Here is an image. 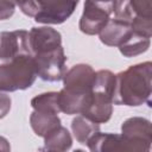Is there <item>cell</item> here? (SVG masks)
I'll list each match as a JSON object with an SVG mask.
<instances>
[{
  "mask_svg": "<svg viewBox=\"0 0 152 152\" xmlns=\"http://www.w3.org/2000/svg\"><path fill=\"white\" fill-rule=\"evenodd\" d=\"M90 94H76L63 88L61 91H58V103L61 112L68 115L81 114L88 104Z\"/></svg>",
  "mask_w": 152,
  "mask_h": 152,
  "instance_id": "4fadbf2b",
  "label": "cell"
},
{
  "mask_svg": "<svg viewBox=\"0 0 152 152\" xmlns=\"http://www.w3.org/2000/svg\"><path fill=\"white\" fill-rule=\"evenodd\" d=\"M19 56H32L28 32L25 30L0 32V59L11 61Z\"/></svg>",
  "mask_w": 152,
  "mask_h": 152,
  "instance_id": "8992f818",
  "label": "cell"
},
{
  "mask_svg": "<svg viewBox=\"0 0 152 152\" xmlns=\"http://www.w3.org/2000/svg\"><path fill=\"white\" fill-rule=\"evenodd\" d=\"M128 4L137 18L152 19V0H128Z\"/></svg>",
  "mask_w": 152,
  "mask_h": 152,
  "instance_id": "d6986e66",
  "label": "cell"
},
{
  "mask_svg": "<svg viewBox=\"0 0 152 152\" xmlns=\"http://www.w3.org/2000/svg\"><path fill=\"white\" fill-rule=\"evenodd\" d=\"M28 39L32 56L62 46L61 33L50 26L32 27L28 32Z\"/></svg>",
  "mask_w": 152,
  "mask_h": 152,
  "instance_id": "30bf717a",
  "label": "cell"
},
{
  "mask_svg": "<svg viewBox=\"0 0 152 152\" xmlns=\"http://www.w3.org/2000/svg\"><path fill=\"white\" fill-rule=\"evenodd\" d=\"M110 14L113 13L107 8L93 2L91 0H86L83 12L80 18L78 27L81 32L88 36L99 34L100 31L109 20Z\"/></svg>",
  "mask_w": 152,
  "mask_h": 152,
  "instance_id": "ba28073f",
  "label": "cell"
},
{
  "mask_svg": "<svg viewBox=\"0 0 152 152\" xmlns=\"http://www.w3.org/2000/svg\"><path fill=\"white\" fill-rule=\"evenodd\" d=\"M33 59L36 63L37 76L43 81L58 82L63 78L66 71V56L63 46L33 55Z\"/></svg>",
  "mask_w": 152,
  "mask_h": 152,
  "instance_id": "3957f363",
  "label": "cell"
},
{
  "mask_svg": "<svg viewBox=\"0 0 152 152\" xmlns=\"http://www.w3.org/2000/svg\"><path fill=\"white\" fill-rule=\"evenodd\" d=\"M30 125L38 137L44 138L49 132L61 126V119L55 113L33 110L30 115Z\"/></svg>",
  "mask_w": 152,
  "mask_h": 152,
  "instance_id": "5bb4252c",
  "label": "cell"
},
{
  "mask_svg": "<svg viewBox=\"0 0 152 152\" xmlns=\"http://www.w3.org/2000/svg\"><path fill=\"white\" fill-rule=\"evenodd\" d=\"M132 32L133 27L129 21L114 17L112 19L109 18L107 24L100 31L99 37L107 46H119L132 34Z\"/></svg>",
  "mask_w": 152,
  "mask_h": 152,
  "instance_id": "8fae6325",
  "label": "cell"
},
{
  "mask_svg": "<svg viewBox=\"0 0 152 152\" xmlns=\"http://www.w3.org/2000/svg\"><path fill=\"white\" fill-rule=\"evenodd\" d=\"M91 152L107 151H133L131 144L121 135L115 133H95L86 144Z\"/></svg>",
  "mask_w": 152,
  "mask_h": 152,
  "instance_id": "7c38bea8",
  "label": "cell"
},
{
  "mask_svg": "<svg viewBox=\"0 0 152 152\" xmlns=\"http://www.w3.org/2000/svg\"><path fill=\"white\" fill-rule=\"evenodd\" d=\"M112 114H113L112 96L104 93L91 90L88 104L84 108V110L81 113V115L100 125V124L107 122L112 118Z\"/></svg>",
  "mask_w": 152,
  "mask_h": 152,
  "instance_id": "9c48e42d",
  "label": "cell"
},
{
  "mask_svg": "<svg viewBox=\"0 0 152 152\" xmlns=\"http://www.w3.org/2000/svg\"><path fill=\"white\" fill-rule=\"evenodd\" d=\"M37 78L33 56H19L0 64V91H17L30 88Z\"/></svg>",
  "mask_w": 152,
  "mask_h": 152,
  "instance_id": "7a4b0ae2",
  "label": "cell"
},
{
  "mask_svg": "<svg viewBox=\"0 0 152 152\" xmlns=\"http://www.w3.org/2000/svg\"><path fill=\"white\" fill-rule=\"evenodd\" d=\"M15 11V4L12 0H0V20L10 19Z\"/></svg>",
  "mask_w": 152,
  "mask_h": 152,
  "instance_id": "44dd1931",
  "label": "cell"
},
{
  "mask_svg": "<svg viewBox=\"0 0 152 152\" xmlns=\"http://www.w3.org/2000/svg\"><path fill=\"white\" fill-rule=\"evenodd\" d=\"M17 6H19V8L21 10V12L27 15V17H32L34 18L37 14V6L34 0H12Z\"/></svg>",
  "mask_w": 152,
  "mask_h": 152,
  "instance_id": "ffe728a7",
  "label": "cell"
},
{
  "mask_svg": "<svg viewBox=\"0 0 152 152\" xmlns=\"http://www.w3.org/2000/svg\"><path fill=\"white\" fill-rule=\"evenodd\" d=\"M95 70L84 63L76 64L65 71L63 76V88L76 94H90L95 80Z\"/></svg>",
  "mask_w": 152,
  "mask_h": 152,
  "instance_id": "52a82bcc",
  "label": "cell"
},
{
  "mask_svg": "<svg viewBox=\"0 0 152 152\" xmlns=\"http://www.w3.org/2000/svg\"><path fill=\"white\" fill-rule=\"evenodd\" d=\"M11 150V146H10V142L6 138L4 137H0V151H10Z\"/></svg>",
  "mask_w": 152,
  "mask_h": 152,
  "instance_id": "cb8c5ba5",
  "label": "cell"
},
{
  "mask_svg": "<svg viewBox=\"0 0 152 152\" xmlns=\"http://www.w3.org/2000/svg\"><path fill=\"white\" fill-rule=\"evenodd\" d=\"M71 131L76 140L86 145L87 141L100 131V125L83 115H77L71 121Z\"/></svg>",
  "mask_w": 152,
  "mask_h": 152,
  "instance_id": "e0dca14e",
  "label": "cell"
},
{
  "mask_svg": "<svg viewBox=\"0 0 152 152\" xmlns=\"http://www.w3.org/2000/svg\"><path fill=\"white\" fill-rule=\"evenodd\" d=\"M150 45H151V37H147L133 30L132 34L118 48L125 57H134L146 52Z\"/></svg>",
  "mask_w": 152,
  "mask_h": 152,
  "instance_id": "2e32d148",
  "label": "cell"
},
{
  "mask_svg": "<svg viewBox=\"0 0 152 152\" xmlns=\"http://www.w3.org/2000/svg\"><path fill=\"white\" fill-rule=\"evenodd\" d=\"M72 145V138L69 131L62 125L49 132L44 137L45 151H68Z\"/></svg>",
  "mask_w": 152,
  "mask_h": 152,
  "instance_id": "9a60e30c",
  "label": "cell"
},
{
  "mask_svg": "<svg viewBox=\"0 0 152 152\" xmlns=\"http://www.w3.org/2000/svg\"><path fill=\"white\" fill-rule=\"evenodd\" d=\"M93 2L107 8L108 11H110L112 13L114 12V7H115V4H116V0H91Z\"/></svg>",
  "mask_w": 152,
  "mask_h": 152,
  "instance_id": "603a6c76",
  "label": "cell"
},
{
  "mask_svg": "<svg viewBox=\"0 0 152 152\" xmlns=\"http://www.w3.org/2000/svg\"><path fill=\"white\" fill-rule=\"evenodd\" d=\"M152 63L144 62L128 66L115 75L113 104L138 107L146 103L151 107Z\"/></svg>",
  "mask_w": 152,
  "mask_h": 152,
  "instance_id": "6da1fadb",
  "label": "cell"
},
{
  "mask_svg": "<svg viewBox=\"0 0 152 152\" xmlns=\"http://www.w3.org/2000/svg\"><path fill=\"white\" fill-rule=\"evenodd\" d=\"M121 135L131 144L133 151H150L152 144L151 121L141 116H132L121 125Z\"/></svg>",
  "mask_w": 152,
  "mask_h": 152,
  "instance_id": "5b68a950",
  "label": "cell"
},
{
  "mask_svg": "<svg viewBox=\"0 0 152 152\" xmlns=\"http://www.w3.org/2000/svg\"><path fill=\"white\" fill-rule=\"evenodd\" d=\"M80 0H34L37 14L34 20L40 24H63L76 10Z\"/></svg>",
  "mask_w": 152,
  "mask_h": 152,
  "instance_id": "277c9868",
  "label": "cell"
},
{
  "mask_svg": "<svg viewBox=\"0 0 152 152\" xmlns=\"http://www.w3.org/2000/svg\"><path fill=\"white\" fill-rule=\"evenodd\" d=\"M11 106H12V100L10 95L5 94L4 91H0V119L5 118L10 113Z\"/></svg>",
  "mask_w": 152,
  "mask_h": 152,
  "instance_id": "7402d4cb",
  "label": "cell"
},
{
  "mask_svg": "<svg viewBox=\"0 0 152 152\" xmlns=\"http://www.w3.org/2000/svg\"><path fill=\"white\" fill-rule=\"evenodd\" d=\"M31 107L33 108V110L58 114L61 112L59 103H58V93L48 91V93H42L34 96L31 100Z\"/></svg>",
  "mask_w": 152,
  "mask_h": 152,
  "instance_id": "ac0fdd59",
  "label": "cell"
}]
</instances>
